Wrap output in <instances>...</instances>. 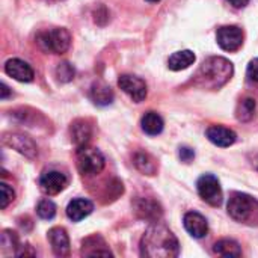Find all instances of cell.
Instances as JSON below:
<instances>
[{
  "label": "cell",
  "instance_id": "20",
  "mask_svg": "<svg viewBox=\"0 0 258 258\" xmlns=\"http://www.w3.org/2000/svg\"><path fill=\"white\" fill-rule=\"evenodd\" d=\"M195 53L192 50H181V51H175L171 54L169 60H168V67L172 71H181L189 68L190 65L195 63Z\"/></svg>",
  "mask_w": 258,
  "mask_h": 258
},
{
  "label": "cell",
  "instance_id": "11",
  "mask_svg": "<svg viewBox=\"0 0 258 258\" xmlns=\"http://www.w3.org/2000/svg\"><path fill=\"white\" fill-rule=\"evenodd\" d=\"M5 73L9 77L15 79L17 82H26V83L32 82L33 77H35V73H33L32 67L27 62H24L21 59H17V57L9 59L5 63Z\"/></svg>",
  "mask_w": 258,
  "mask_h": 258
},
{
  "label": "cell",
  "instance_id": "24",
  "mask_svg": "<svg viewBox=\"0 0 258 258\" xmlns=\"http://www.w3.org/2000/svg\"><path fill=\"white\" fill-rule=\"evenodd\" d=\"M257 112V101L254 98H243L236 110V116L242 122H248L255 116Z\"/></svg>",
  "mask_w": 258,
  "mask_h": 258
},
{
  "label": "cell",
  "instance_id": "14",
  "mask_svg": "<svg viewBox=\"0 0 258 258\" xmlns=\"http://www.w3.org/2000/svg\"><path fill=\"white\" fill-rule=\"evenodd\" d=\"M48 242L51 245V249L54 255L57 257H68L70 255V237L67 231L60 227H54L47 234Z\"/></svg>",
  "mask_w": 258,
  "mask_h": 258
},
{
  "label": "cell",
  "instance_id": "16",
  "mask_svg": "<svg viewBox=\"0 0 258 258\" xmlns=\"http://www.w3.org/2000/svg\"><path fill=\"white\" fill-rule=\"evenodd\" d=\"M206 135H207V138H209V141L212 144H215L218 147H222V148L231 147L237 139L236 133L231 128H227L224 125H212V127L207 128Z\"/></svg>",
  "mask_w": 258,
  "mask_h": 258
},
{
  "label": "cell",
  "instance_id": "27",
  "mask_svg": "<svg viewBox=\"0 0 258 258\" xmlns=\"http://www.w3.org/2000/svg\"><path fill=\"white\" fill-rule=\"evenodd\" d=\"M0 246H2V249L3 251H6L8 248H20V243H18V237H17V234L15 233H12V231H9V230H5L3 233H2V239H0Z\"/></svg>",
  "mask_w": 258,
  "mask_h": 258
},
{
  "label": "cell",
  "instance_id": "6",
  "mask_svg": "<svg viewBox=\"0 0 258 258\" xmlns=\"http://www.w3.org/2000/svg\"><path fill=\"white\" fill-rule=\"evenodd\" d=\"M197 189L200 197L210 206L218 207L222 204V187L219 180L212 175V174H204L203 177H200L198 183H197Z\"/></svg>",
  "mask_w": 258,
  "mask_h": 258
},
{
  "label": "cell",
  "instance_id": "12",
  "mask_svg": "<svg viewBox=\"0 0 258 258\" xmlns=\"http://www.w3.org/2000/svg\"><path fill=\"white\" fill-rule=\"evenodd\" d=\"M183 224L186 231L194 237V239H203L206 237L207 231H209V225L206 218L201 213L197 212H189L184 215L183 218Z\"/></svg>",
  "mask_w": 258,
  "mask_h": 258
},
{
  "label": "cell",
  "instance_id": "35",
  "mask_svg": "<svg viewBox=\"0 0 258 258\" xmlns=\"http://www.w3.org/2000/svg\"><path fill=\"white\" fill-rule=\"evenodd\" d=\"M254 165H255V168L258 169V159H255V162H254Z\"/></svg>",
  "mask_w": 258,
  "mask_h": 258
},
{
  "label": "cell",
  "instance_id": "15",
  "mask_svg": "<svg viewBox=\"0 0 258 258\" xmlns=\"http://www.w3.org/2000/svg\"><path fill=\"white\" fill-rule=\"evenodd\" d=\"M83 257H98V255H104V257H110L112 252L107 246V243L104 242V239L98 234L86 237L82 242V252Z\"/></svg>",
  "mask_w": 258,
  "mask_h": 258
},
{
  "label": "cell",
  "instance_id": "4",
  "mask_svg": "<svg viewBox=\"0 0 258 258\" xmlns=\"http://www.w3.org/2000/svg\"><path fill=\"white\" fill-rule=\"evenodd\" d=\"M36 42L44 51L62 54L71 45V35L63 27H54V29L41 32L36 38Z\"/></svg>",
  "mask_w": 258,
  "mask_h": 258
},
{
  "label": "cell",
  "instance_id": "23",
  "mask_svg": "<svg viewBox=\"0 0 258 258\" xmlns=\"http://www.w3.org/2000/svg\"><path fill=\"white\" fill-rule=\"evenodd\" d=\"M213 251L222 257H240L242 255V249H240L239 243L231 239H222V240L216 242L213 246Z\"/></svg>",
  "mask_w": 258,
  "mask_h": 258
},
{
  "label": "cell",
  "instance_id": "31",
  "mask_svg": "<svg viewBox=\"0 0 258 258\" xmlns=\"http://www.w3.org/2000/svg\"><path fill=\"white\" fill-rule=\"evenodd\" d=\"M248 77L254 82H258V57L252 59L248 65V71H246Z\"/></svg>",
  "mask_w": 258,
  "mask_h": 258
},
{
  "label": "cell",
  "instance_id": "1",
  "mask_svg": "<svg viewBox=\"0 0 258 258\" xmlns=\"http://www.w3.org/2000/svg\"><path fill=\"white\" fill-rule=\"evenodd\" d=\"M180 254L175 234L162 224H153L141 240V255L148 258H174Z\"/></svg>",
  "mask_w": 258,
  "mask_h": 258
},
{
  "label": "cell",
  "instance_id": "9",
  "mask_svg": "<svg viewBox=\"0 0 258 258\" xmlns=\"http://www.w3.org/2000/svg\"><path fill=\"white\" fill-rule=\"evenodd\" d=\"M3 144L18 151L20 154L26 156L27 159H35L38 156L36 144L27 136L18 135V133H6L3 136Z\"/></svg>",
  "mask_w": 258,
  "mask_h": 258
},
{
  "label": "cell",
  "instance_id": "25",
  "mask_svg": "<svg viewBox=\"0 0 258 258\" xmlns=\"http://www.w3.org/2000/svg\"><path fill=\"white\" fill-rule=\"evenodd\" d=\"M76 76V71H74V67L68 62H60L57 67H56V77L60 83H68L74 79Z\"/></svg>",
  "mask_w": 258,
  "mask_h": 258
},
{
  "label": "cell",
  "instance_id": "10",
  "mask_svg": "<svg viewBox=\"0 0 258 258\" xmlns=\"http://www.w3.org/2000/svg\"><path fill=\"white\" fill-rule=\"evenodd\" d=\"M68 184V178L60 171H47L39 178V187L45 195H57Z\"/></svg>",
  "mask_w": 258,
  "mask_h": 258
},
{
  "label": "cell",
  "instance_id": "19",
  "mask_svg": "<svg viewBox=\"0 0 258 258\" xmlns=\"http://www.w3.org/2000/svg\"><path fill=\"white\" fill-rule=\"evenodd\" d=\"M89 97H91L92 103L97 106H109L113 101V91L109 85L98 80L91 86Z\"/></svg>",
  "mask_w": 258,
  "mask_h": 258
},
{
  "label": "cell",
  "instance_id": "33",
  "mask_svg": "<svg viewBox=\"0 0 258 258\" xmlns=\"http://www.w3.org/2000/svg\"><path fill=\"white\" fill-rule=\"evenodd\" d=\"M8 95H9V88H8L5 83H2V94H0V98L5 100V98H8Z\"/></svg>",
  "mask_w": 258,
  "mask_h": 258
},
{
  "label": "cell",
  "instance_id": "34",
  "mask_svg": "<svg viewBox=\"0 0 258 258\" xmlns=\"http://www.w3.org/2000/svg\"><path fill=\"white\" fill-rule=\"evenodd\" d=\"M147 2H150V3H157V2H160V0H147Z\"/></svg>",
  "mask_w": 258,
  "mask_h": 258
},
{
  "label": "cell",
  "instance_id": "2",
  "mask_svg": "<svg viewBox=\"0 0 258 258\" xmlns=\"http://www.w3.org/2000/svg\"><path fill=\"white\" fill-rule=\"evenodd\" d=\"M233 63L221 56L207 57L197 74L194 76V83L201 89H219L233 77Z\"/></svg>",
  "mask_w": 258,
  "mask_h": 258
},
{
  "label": "cell",
  "instance_id": "32",
  "mask_svg": "<svg viewBox=\"0 0 258 258\" xmlns=\"http://www.w3.org/2000/svg\"><path fill=\"white\" fill-rule=\"evenodd\" d=\"M230 5H233L234 8H245L248 5L249 0H227Z\"/></svg>",
  "mask_w": 258,
  "mask_h": 258
},
{
  "label": "cell",
  "instance_id": "22",
  "mask_svg": "<svg viewBox=\"0 0 258 258\" xmlns=\"http://www.w3.org/2000/svg\"><path fill=\"white\" fill-rule=\"evenodd\" d=\"M133 163L145 175H154L157 172V163L148 153H136Z\"/></svg>",
  "mask_w": 258,
  "mask_h": 258
},
{
  "label": "cell",
  "instance_id": "26",
  "mask_svg": "<svg viewBox=\"0 0 258 258\" xmlns=\"http://www.w3.org/2000/svg\"><path fill=\"white\" fill-rule=\"evenodd\" d=\"M36 213H38V216H39L41 219L50 221V219H53L54 215H56V206H54V203L50 201V200H42V201H39V204H38V207H36Z\"/></svg>",
  "mask_w": 258,
  "mask_h": 258
},
{
  "label": "cell",
  "instance_id": "7",
  "mask_svg": "<svg viewBox=\"0 0 258 258\" xmlns=\"http://www.w3.org/2000/svg\"><path fill=\"white\" fill-rule=\"evenodd\" d=\"M216 41L225 51H237L243 45V32L237 26H222L218 29Z\"/></svg>",
  "mask_w": 258,
  "mask_h": 258
},
{
  "label": "cell",
  "instance_id": "21",
  "mask_svg": "<svg viewBox=\"0 0 258 258\" xmlns=\"http://www.w3.org/2000/svg\"><path fill=\"white\" fill-rule=\"evenodd\" d=\"M163 119L157 112H147L141 119L142 130L150 136H157L163 132Z\"/></svg>",
  "mask_w": 258,
  "mask_h": 258
},
{
  "label": "cell",
  "instance_id": "28",
  "mask_svg": "<svg viewBox=\"0 0 258 258\" xmlns=\"http://www.w3.org/2000/svg\"><path fill=\"white\" fill-rule=\"evenodd\" d=\"M0 189H2V209H6L14 201V190L6 183H2Z\"/></svg>",
  "mask_w": 258,
  "mask_h": 258
},
{
  "label": "cell",
  "instance_id": "29",
  "mask_svg": "<svg viewBox=\"0 0 258 258\" xmlns=\"http://www.w3.org/2000/svg\"><path fill=\"white\" fill-rule=\"evenodd\" d=\"M94 20H95L97 24L104 26L109 21V12H107V9L104 6H98V9L94 12Z\"/></svg>",
  "mask_w": 258,
  "mask_h": 258
},
{
  "label": "cell",
  "instance_id": "13",
  "mask_svg": "<svg viewBox=\"0 0 258 258\" xmlns=\"http://www.w3.org/2000/svg\"><path fill=\"white\" fill-rule=\"evenodd\" d=\"M133 207H135L136 215L145 221L157 222L162 216V209H160L159 203H156L150 198H138L133 203Z\"/></svg>",
  "mask_w": 258,
  "mask_h": 258
},
{
  "label": "cell",
  "instance_id": "18",
  "mask_svg": "<svg viewBox=\"0 0 258 258\" xmlns=\"http://www.w3.org/2000/svg\"><path fill=\"white\" fill-rule=\"evenodd\" d=\"M92 212H94V204L85 198H76V200L70 201V204L67 206V216L73 222H79V221L88 218Z\"/></svg>",
  "mask_w": 258,
  "mask_h": 258
},
{
  "label": "cell",
  "instance_id": "3",
  "mask_svg": "<svg viewBox=\"0 0 258 258\" xmlns=\"http://www.w3.org/2000/svg\"><path fill=\"white\" fill-rule=\"evenodd\" d=\"M228 215L243 225L258 227V201L251 195L234 192L228 200Z\"/></svg>",
  "mask_w": 258,
  "mask_h": 258
},
{
  "label": "cell",
  "instance_id": "5",
  "mask_svg": "<svg viewBox=\"0 0 258 258\" xmlns=\"http://www.w3.org/2000/svg\"><path fill=\"white\" fill-rule=\"evenodd\" d=\"M106 160L100 150L94 147H82L77 150V168L83 175H97L104 169Z\"/></svg>",
  "mask_w": 258,
  "mask_h": 258
},
{
  "label": "cell",
  "instance_id": "8",
  "mask_svg": "<svg viewBox=\"0 0 258 258\" xmlns=\"http://www.w3.org/2000/svg\"><path fill=\"white\" fill-rule=\"evenodd\" d=\"M118 86L135 101V103H141L147 98L148 89H147V83L136 76L132 74H122L118 79Z\"/></svg>",
  "mask_w": 258,
  "mask_h": 258
},
{
  "label": "cell",
  "instance_id": "17",
  "mask_svg": "<svg viewBox=\"0 0 258 258\" xmlns=\"http://www.w3.org/2000/svg\"><path fill=\"white\" fill-rule=\"evenodd\" d=\"M71 141L76 145V148H82L89 145L91 136H92V127L86 119H76L71 124Z\"/></svg>",
  "mask_w": 258,
  "mask_h": 258
},
{
  "label": "cell",
  "instance_id": "30",
  "mask_svg": "<svg viewBox=\"0 0 258 258\" xmlns=\"http://www.w3.org/2000/svg\"><path fill=\"white\" fill-rule=\"evenodd\" d=\"M178 157H180L181 162L190 163V162L195 159V151H194L192 148H189V147H180V150H178Z\"/></svg>",
  "mask_w": 258,
  "mask_h": 258
}]
</instances>
